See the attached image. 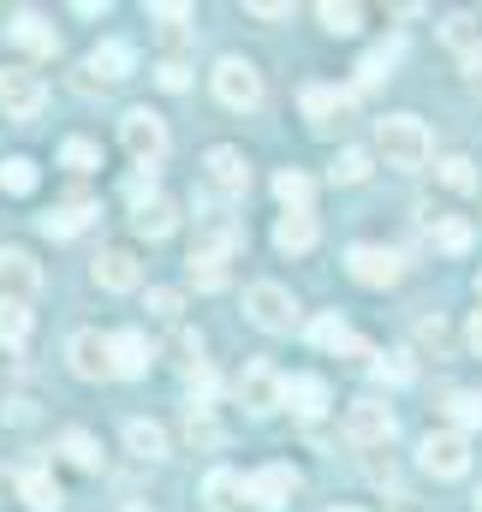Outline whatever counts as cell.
I'll return each instance as SVG.
<instances>
[{
	"mask_svg": "<svg viewBox=\"0 0 482 512\" xmlns=\"http://www.w3.org/2000/svg\"><path fill=\"white\" fill-rule=\"evenodd\" d=\"M149 316H155V322H179V292L155 286V292H149Z\"/></svg>",
	"mask_w": 482,
	"mask_h": 512,
	"instance_id": "44",
	"label": "cell"
},
{
	"mask_svg": "<svg viewBox=\"0 0 482 512\" xmlns=\"http://www.w3.org/2000/svg\"><path fill=\"white\" fill-rule=\"evenodd\" d=\"M155 78H161V90H185V84H191V72H185L179 60H161V66H155Z\"/></svg>",
	"mask_w": 482,
	"mask_h": 512,
	"instance_id": "45",
	"label": "cell"
},
{
	"mask_svg": "<svg viewBox=\"0 0 482 512\" xmlns=\"http://www.w3.org/2000/svg\"><path fill=\"white\" fill-rule=\"evenodd\" d=\"M328 173H334V185H363V179H369V155H363V149H340Z\"/></svg>",
	"mask_w": 482,
	"mask_h": 512,
	"instance_id": "39",
	"label": "cell"
},
{
	"mask_svg": "<svg viewBox=\"0 0 482 512\" xmlns=\"http://www.w3.org/2000/svg\"><path fill=\"white\" fill-rule=\"evenodd\" d=\"M185 435H191V447H221V429H215V417H209L203 399H191V411H185Z\"/></svg>",
	"mask_w": 482,
	"mask_h": 512,
	"instance_id": "35",
	"label": "cell"
},
{
	"mask_svg": "<svg viewBox=\"0 0 482 512\" xmlns=\"http://www.w3.org/2000/svg\"><path fill=\"white\" fill-rule=\"evenodd\" d=\"M423 233H429L447 256L471 251V239H477V233H471V221H465V215H447V209H423Z\"/></svg>",
	"mask_w": 482,
	"mask_h": 512,
	"instance_id": "19",
	"label": "cell"
},
{
	"mask_svg": "<svg viewBox=\"0 0 482 512\" xmlns=\"http://www.w3.org/2000/svg\"><path fill=\"white\" fill-rule=\"evenodd\" d=\"M108 352H114V376H125V382L149 376V358H155V346H149V340H143L137 328L114 334V340H108Z\"/></svg>",
	"mask_w": 482,
	"mask_h": 512,
	"instance_id": "18",
	"label": "cell"
},
{
	"mask_svg": "<svg viewBox=\"0 0 482 512\" xmlns=\"http://www.w3.org/2000/svg\"><path fill=\"white\" fill-rule=\"evenodd\" d=\"M250 12H256V18H286L292 6H286V0H250Z\"/></svg>",
	"mask_w": 482,
	"mask_h": 512,
	"instance_id": "46",
	"label": "cell"
},
{
	"mask_svg": "<svg viewBox=\"0 0 482 512\" xmlns=\"http://www.w3.org/2000/svg\"><path fill=\"white\" fill-rule=\"evenodd\" d=\"M149 18H155L167 36H179V24L191 18V6H179V0H161V6H149Z\"/></svg>",
	"mask_w": 482,
	"mask_h": 512,
	"instance_id": "43",
	"label": "cell"
},
{
	"mask_svg": "<svg viewBox=\"0 0 482 512\" xmlns=\"http://www.w3.org/2000/svg\"><path fill=\"white\" fill-rule=\"evenodd\" d=\"M346 441H352V447H387V441H393V411H387L381 399H358V405L346 411Z\"/></svg>",
	"mask_w": 482,
	"mask_h": 512,
	"instance_id": "10",
	"label": "cell"
},
{
	"mask_svg": "<svg viewBox=\"0 0 482 512\" xmlns=\"http://www.w3.org/2000/svg\"><path fill=\"white\" fill-rule=\"evenodd\" d=\"M60 161H66L72 173H90V167H102V149H96L90 137H66V143H60Z\"/></svg>",
	"mask_w": 482,
	"mask_h": 512,
	"instance_id": "38",
	"label": "cell"
},
{
	"mask_svg": "<svg viewBox=\"0 0 482 512\" xmlns=\"http://www.w3.org/2000/svg\"><path fill=\"white\" fill-rule=\"evenodd\" d=\"M375 149L387 167H423L435 155V137L417 114H387V120H375Z\"/></svg>",
	"mask_w": 482,
	"mask_h": 512,
	"instance_id": "1",
	"label": "cell"
},
{
	"mask_svg": "<svg viewBox=\"0 0 482 512\" xmlns=\"http://www.w3.org/2000/svg\"><path fill=\"white\" fill-rule=\"evenodd\" d=\"M465 346L482 358V310H471V322H465Z\"/></svg>",
	"mask_w": 482,
	"mask_h": 512,
	"instance_id": "48",
	"label": "cell"
},
{
	"mask_svg": "<svg viewBox=\"0 0 482 512\" xmlns=\"http://www.w3.org/2000/svg\"><path fill=\"white\" fill-rule=\"evenodd\" d=\"M286 405L298 417H322L328 411V382L322 376H286Z\"/></svg>",
	"mask_w": 482,
	"mask_h": 512,
	"instance_id": "24",
	"label": "cell"
},
{
	"mask_svg": "<svg viewBox=\"0 0 482 512\" xmlns=\"http://www.w3.org/2000/svg\"><path fill=\"white\" fill-rule=\"evenodd\" d=\"M191 280H197L203 292H215V286H227V262H215V256H191Z\"/></svg>",
	"mask_w": 482,
	"mask_h": 512,
	"instance_id": "41",
	"label": "cell"
},
{
	"mask_svg": "<svg viewBox=\"0 0 482 512\" xmlns=\"http://www.w3.org/2000/svg\"><path fill=\"white\" fill-rule=\"evenodd\" d=\"M30 417H36L30 399H6V423H30Z\"/></svg>",
	"mask_w": 482,
	"mask_h": 512,
	"instance_id": "47",
	"label": "cell"
},
{
	"mask_svg": "<svg viewBox=\"0 0 482 512\" xmlns=\"http://www.w3.org/2000/svg\"><path fill=\"white\" fill-rule=\"evenodd\" d=\"M244 489H250V477H239V471H209L203 501L215 512H233V507H244Z\"/></svg>",
	"mask_w": 482,
	"mask_h": 512,
	"instance_id": "28",
	"label": "cell"
},
{
	"mask_svg": "<svg viewBox=\"0 0 482 512\" xmlns=\"http://www.w3.org/2000/svg\"><path fill=\"white\" fill-rule=\"evenodd\" d=\"M316 18H322V30H334V36H358V6L322 0V6H316Z\"/></svg>",
	"mask_w": 482,
	"mask_h": 512,
	"instance_id": "37",
	"label": "cell"
},
{
	"mask_svg": "<svg viewBox=\"0 0 482 512\" xmlns=\"http://www.w3.org/2000/svg\"><path fill=\"white\" fill-rule=\"evenodd\" d=\"M274 197L286 203V215H310V197H316V185H310V173L286 167V173H274Z\"/></svg>",
	"mask_w": 482,
	"mask_h": 512,
	"instance_id": "29",
	"label": "cell"
},
{
	"mask_svg": "<svg viewBox=\"0 0 482 512\" xmlns=\"http://www.w3.org/2000/svg\"><path fill=\"white\" fill-rule=\"evenodd\" d=\"M239 405L250 417H268L286 405V376H274L268 364H244L239 370Z\"/></svg>",
	"mask_w": 482,
	"mask_h": 512,
	"instance_id": "7",
	"label": "cell"
},
{
	"mask_svg": "<svg viewBox=\"0 0 482 512\" xmlns=\"http://www.w3.org/2000/svg\"><path fill=\"white\" fill-rule=\"evenodd\" d=\"M0 191H12V197L36 191V161H30V155H12V161H0Z\"/></svg>",
	"mask_w": 482,
	"mask_h": 512,
	"instance_id": "36",
	"label": "cell"
},
{
	"mask_svg": "<svg viewBox=\"0 0 482 512\" xmlns=\"http://www.w3.org/2000/svg\"><path fill=\"white\" fill-rule=\"evenodd\" d=\"M435 411L465 435V429H482V393H471V387H447L441 399H435Z\"/></svg>",
	"mask_w": 482,
	"mask_h": 512,
	"instance_id": "22",
	"label": "cell"
},
{
	"mask_svg": "<svg viewBox=\"0 0 482 512\" xmlns=\"http://www.w3.org/2000/svg\"><path fill=\"white\" fill-rule=\"evenodd\" d=\"M42 286V268H36V256L18 251V245H0V298H24L30 304V292Z\"/></svg>",
	"mask_w": 482,
	"mask_h": 512,
	"instance_id": "14",
	"label": "cell"
},
{
	"mask_svg": "<svg viewBox=\"0 0 482 512\" xmlns=\"http://www.w3.org/2000/svg\"><path fill=\"white\" fill-rule=\"evenodd\" d=\"M42 102H48V90H42V78L30 66H0V114L12 126H30L42 114Z\"/></svg>",
	"mask_w": 482,
	"mask_h": 512,
	"instance_id": "4",
	"label": "cell"
},
{
	"mask_svg": "<svg viewBox=\"0 0 482 512\" xmlns=\"http://www.w3.org/2000/svg\"><path fill=\"white\" fill-rule=\"evenodd\" d=\"M346 268H352L358 286H399L405 280V256L381 251V245H352L346 251Z\"/></svg>",
	"mask_w": 482,
	"mask_h": 512,
	"instance_id": "9",
	"label": "cell"
},
{
	"mask_svg": "<svg viewBox=\"0 0 482 512\" xmlns=\"http://www.w3.org/2000/svg\"><path fill=\"white\" fill-rule=\"evenodd\" d=\"M233 251H239V221H233V215H203V221H197V239H191V256L227 262Z\"/></svg>",
	"mask_w": 482,
	"mask_h": 512,
	"instance_id": "16",
	"label": "cell"
},
{
	"mask_svg": "<svg viewBox=\"0 0 482 512\" xmlns=\"http://www.w3.org/2000/svg\"><path fill=\"white\" fill-rule=\"evenodd\" d=\"M120 78H131V42H96L78 84L84 90H102V84H120Z\"/></svg>",
	"mask_w": 482,
	"mask_h": 512,
	"instance_id": "13",
	"label": "cell"
},
{
	"mask_svg": "<svg viewBox=\"0 0 482 512\" xmlns=\"http://www.w3.org/2000/svg\"><path fill=\"white\" fill-rule=\"evenodd\" d=\"M411 340H417V352H429V358H453V328H447L441 316H417Z\"/></svg>",
	"mask_w": 482,
	"mask_h": 512,
	"instance_id": "31",
	"label": "cell"
},
{
	"mask_svg": "<svg viewBox=\"0 0 482 512\" xmlns=\"http://www.w3.org/2000/svg\"><path fill=\"white\" fill-rule=\"evenodd\" d=\"M12 42H18V48H30V54H54V48H60L54 24H48L42 12H18V18H12Z\"/></svg>",
	"mask_w": 482,
	"mask_h": 512,
	"instance_id": "23",
	"label": "cell"
},
{
	"mask_svg": "<svg viewBox=\"0 0 482 512\" xmlns=\"http://www.w3.org/2000/svg\"><path fill=\"white\" fill-rule=\"evenodd\" d=\"M90 280H96L102 292H131V286L143 280V268H137V256L125 251V245H108V251L90 262Z\"/></svg>",
	"mask_w": 482,
	"mask_h": 512,
	"instance_id": "15",
	"label": "cell"
},
{
	"mask_svg": "<svg viewBox=\"0 0 482 512\" xmlns=\"http://www.w3.org/2000/svg\"><path fill=\"white\" fill-rule=\"evenodd\" d=\"M298 108H304V120L316 131H334L352 120V90H340V84H304Z\"/></svg>",
	"mask_w": 482,
	"mask_h": 512,
	"instance_id": "8",
	"label": "cell"
},
{
	"mask_svg": "<svg viewBox=\"0 0 482 512\" xmlns=\"http://www.w3.org/2000/svg\"><path fill=\"white\" fill-rule=\"evenodd\" d=\"M292 495H298V471H292V465H262V471L250 477V489H244V501L256 512H280Z\"/></svg>",
	"mask_w": 482,
	"mask_h": 512,
	"instance_id": "11",
	"label": "cell"
},
{
	"mask_svg": "<svg viewBox=\"0 0 482 512\" xmlns=\"http://www.w3.org/2000/svg\"><path fill=\"white\" fill-rule=\"evenodd\" d=\"M477 298H482V274H477Z\"/></svg>",
	"mask_w": 482,
	"mask_h": 512,
	"instance_id": "50",
	"label": "cell"
},
{
	"mask_svg": "<svg viewBox=\"0 0 482 512\" xmlns=\"http://www.w3.org/2000/svg\"><path fill=\"white\" fill-rule=\"evenodd\" d=\"M120 143H125V155H131L137 167H155V161L167 155V126H161V114H155V108H125L120 114Z\"/></svg>",
	"mask_w": 482,
	"mask_h": 512,
	"instance_id": "5",
	"label": "cell"
},
{
	"mask_svg": "<svg viewBox=\"0 0 482 512\" xmlns=\"http://www.w3.org/2000/svg\"><path fill=\"white\" fill-rule=\"evenodd\" d=\"M417 459H423L429 477H465V471H471V441H465L459 429H435V435H423Z\"/></svg>",
	"mask_w": 482,
	"mask_h": 512,
	"instance_id": "6",
	"label": "cell"
},
{
	"mask_svg": "<svg viewBox=\"0 0 482 512\" xmlns=\"http://www.w3.org/2000/svg\"><path fill=\"white\" fill-rule=\"evenodd\" d=\"M215 96H221V108H233V114H250V108H262V72L239 60V54H227V60H215Z\"/></svg>",
	"mask_w": 482,
	"mask_h": 512,
	"instance_id": "3",
	"label": "cell"
},
{
	"mask_svg": "<svg viewBox=\"0 0 482 512\" xmlns=\"http://www.w3.org/2000/svg\"><path fill=\"white\" fill-rule=\"evenodd\" d=\"M60 453H66L78 471H102V447H96V435H84V429H66V435H60Z\"/></svg>",
	"mask_w": 482,
	"mask_h": 512,
	"instance_id": "33",
	"label": "cell"
},
{
	"mask_svg": "<svg viewBox=\"0 0 482 512\" xmlns=\"http://www.w3.org/2000/svg\"><path fill=\"white\" fill-rule=\"evenodd\" d=\"M244 316L262 334H292L298 328V298L280 280H256V286H244Z\"/></svg>",
	"mask_w": 482,
	"mask_h": 512,
	"instance_id": "2",
	"label": "cell"
},
{
	"mask_svg": "<svg viewBox=\"0 0 482 512\" xmlns=\"http://www.w3.org/2000/svg\"><path fill=\"white\" fill-rule=\"evenodd\" d=\"M274 245L286 256L316 251V215H280V221H274Z\"/></svg>",
	"mask_w": 482,
	"mask_h": 512,
	"instance_id": "25",
	"label": "cell"
},
{
	"mask_svg": "<svg viewBox=\"0 0 482 512\" xmlns=\"http://www.w3.org/2000/svg\"><path fill=\"white\" fill-rule=\"evenodd\" d=\"M66 358H72V376H84V382L114 376V352H108V340H102L96 328H78L72 346H66Z\"/></svg>",
	"mask_w": 482,
	"mask_h": 512,
	"instance_id": "12",
	"label": "cell"
},
{
	"mask_svg": "<svg viewBox=\"0 0 482 512\" xmlns=\"http://www.w3.org/2000/svg\"><path fill=\"white\" fill-rule=\"evenodd\" d=\"M477 507H482V495H477Z\"/></svg>",
	"mask_w": 482,
	"mask_h": 512,
	"instance_id": "51",
	"label": "cell"
},
{
	"mask_svg": "<svg viewBox=\"0 0 482 512\" xmlns=\"http://www.w3.org/2000/svg\"><path fill=\"white\" fill-rule=\"evenodd\" d=\"M328 512H363V507H328Z\"/></svg>",
	"mask_w": 482,
	"mask_h": 512,
	"instance_id": "49",
	"label": "cell"
},
{
	"mask_svg": "<svg viewBox=\"0 0 482 512\" xmlns=\"http://www.w3.org/2000/svg\"><path fill=\"white\" fill-rule=\"evenodd\" d=\"M30 340V304L24 298H0V346H24Z\"/></svg>",
	"mask_w": 482,
	"mask_h": 512,
	"instance_id": "32",
	"label": "cell"
},
{
	"mask_svg": "<svg viewBox=\"0 0 482 512\" xmlns=\"http://www.w3.org/2000/svg\"><path fill=\"white\" fill-rule=\"evenodd\" d=\"M131 227H137L143 239H167V233L179 227V203H167V197H143V203L131 209Z\"/></svg>",
	"mask_w": 482,
	"mask_h": 512,
	"instance_id": "21",
	"label": "cell"
},
{
	"mask_svg": "<svg viewBox=\"0 0 482 512\" xmlns=\"http://www.w3.org/2000/svg\"><path fill=\"white\" fill-rule=\"evenodd\" d=\"M18 495H24V507H30V512H60V501H66V495H60V483H54L48 471H36V465L18 477Z\"/></svg>",
	"mask_w": 482,
	"mask_h": 512,
	"instance_id": "26",
	"label": "cell"
},
{
	"mask_svg": "<svg viewBox=\"0 0 482 512\" xmlns=\"http://www.w3.org/2000/svg\"><path fill=\"white\" fill-rule=\"evenodd\" d=\"M125 447H131L137 459H149V465H155V459H167V429H161V423H149V417H131V423H125Z\"/></svg>",
	"mask_w": 482,
	"mask_h": 512,
	"instance_id": "27",
	"label": "cell"
},
{
	"mask_svg": "<svg viewBox=\"0 0 482 512\" xmlns=\"http://www.w3.org/2000/svg\"><path fill=\"white\" fill-rule=\"evenodd\" d=\"M441 185H447V191H477V167H471V155H447V161H441Z\"/></svg>",
	"mask_w": 482,
	"mask_h": 512,
	"instance_id": "40",
	"label": "cell"
},
{
	"mask_svg": "<svg viewBox=\"0 0 482 512\" xmlns=\"http://www.w3.org/2000/svg\"><path fill=\"white\" fill-rule=\"evenodd\" d=\"M310 340H316L322 352H346V358H369V346H363L358 334H352V322H346V316H316Z\"/></svg>",
	"mask_w": 482,
	"mask_h": 512,
	"instance_id": "20",
	"label": "cell"
},
{
	"mask_svg": "<svg viewBox=\"0 0 482 512\" xmlns=\"http://www.w3.org/2000/svg\"><path fill=\"white\" fill-rule=\"evenodd\" d=\"M393 60H399V36H387L381 48H369V54H363V60H358V78H363V84H381V78L393 72Z\"/></svg>",
	"mask_w": 482,
	"mask_h": 512,
	"instance_id": "34",
	"label": "cell"
},
{
	"mask_svg": "<svg viewBox=\"0 0 482 512\" xmlns=\"http://www.w3.org/2000/svg\"><path fill=\"white\" fill-rule=\"evenodd\" d=\"M375 376L381 382H411L417 364H411V352H387V358H375Z\"/></svg>",
	"mask_w": 482,
	"mask_h": 512,
	"instance_id": "42",
	"label": "cell"
},
{
	"mask_svg": "<svg viewBox=\"0 0 482 512\" xmlns=\"http://www.w3.org/2000/svg\"><path fill=\"white\" fill-rule=\"evenodd\" d=\"M84 221H90V197H72V203H60L54 215H42V233H48V239H72Z\"/></svg>",
	"mask_w": 482,
	"mask_h": 512,
	"instance_id": "30",
	"label": "cell"
},
{
	"mask_svg": "<svg viewBox=\"0 0 482 512\" xmlns=\"http://www.w3.org/2000/svg\"><path fill=\"white\" fill-rule=\"evenodd\" d=\"M203 167H209V179L227 191V197H239V191H250V161H244L233 143H215L209 155H203Z\"/></svg>",
	"mask_w": 482,
	"mask_h": 512,
	"instance_id": "17",
	"label": "cell"
}]
</instances>
